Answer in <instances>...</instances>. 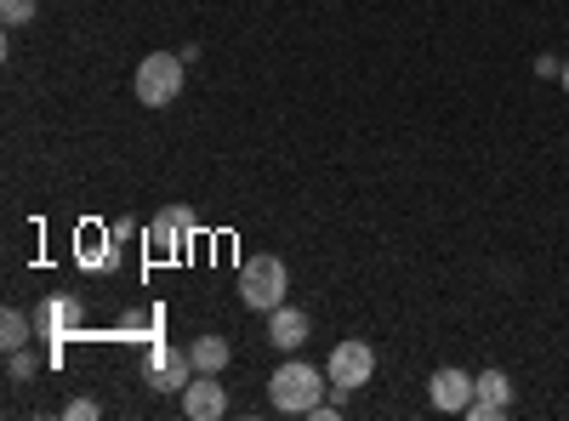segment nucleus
<instances>
[{"label": "nucleus", "mask_w": 569, "mask_h": 421, "mask_svg": "<svg viewBox=\"0 0 569 421\" xmlns=\"http://www.w3.org/2000/svg\"><path fill=\"white\" fill-rule=\"evenodd\" d=\"M34 331H40V337H52V342L80 337V302H74V297H52V302L34 313Z\"/></svg>", "instance_id": "9d476101"}, {"label": "nucleus", "mask_w": 569, "mask_h": 421, "mask_svg": "<svg viewBox=\"0 0 569 421\" xmlns=\"http://www.w3.org/2000/svg\"><path fill=\"white\" fill-rule=\"evenodd\" d=\"M558 86H563V91H569V63H563V74H558Z\"/></svg>", "instance_id": "a211bd4d"}, {"label": "nucleus", "mask_w": 569, "mask_h": 421, "mask_svg": "<svg viewBox=\"0 0 569 421\" xmlns=\"http://www.w3.org/2000/svg\"><path fill=\"white\" fill-rule=\"evenodd\" d=\"M325 388H330L325 370H313V364H302V359H284L273 377H268V404H273L279 415H313V410L325 404Z\"/></svg>", "instance_id": "f257e3e1"}, {"label": "nucleus", "mask_w": 569, "mask_h": 421, "mask_svg": "<svg viewBox=\"0 0 569 421\" xmlns=\"http://www.w3.org/2000/svg\"><path fill=\"white\" fill-rule=\"evenodd\" d=\"M268 342H273L279 353H297V348L308 342V313L291 308V302H279V308L268 313Z\"/></svg>", "instance_id": "9b49d317"}, {"label": "nucleus", "mask_w": 569, "mask_h": 421, "mask_svg": "<svg viewBox=\"0 0 569 421\" xmlns=\"http://www.w3.org/2000/svg\"><path fill=\"white\" fill-rule=\"evenodd\" d=\"M40 331H34V324L18 313V308H7V313H0V348H7V353H18V348H29Z\"/></svg>", "instance_id": "ddd939ff"}, {"label": "nucleus", "mask_w": 569, "mask_h": 421, "mask_svg": "<svg viewBox=\"0 0 569 421\" xmlns=\"http://www.w3.org/2000/svg\"><path fill=\"white\" fill-rule=\"evenodd\" d=\"M200 233V222H194V211L188 206H171V211H160L154 222H149V251L166 262V257H182V245Z\"/></svg>", "instance_id": "423d86ee"}, {"label": "nucleus", "mask_w": 569, "mask_h": 421, "mask_svg": "<svg viewBox=\"0 0 569 421\" xmlns=\"http://www.w3.org/2000/svg\"><path fill=\"white\" fill-rule=\"evenodd\" d=\"M427 399H433V410H445V415H467L472 377H467V370H456V364H445V370H433V382H427Z\"/></svg>", "instance_id": "6e6552de"}, {"label": "nucleus", "mask_w": 569, "mask_h": 421, "mask_svg": "<svg viewBox=\"0 0 569 421\" xmlns=\"http://www.w3.org/2000/svg\"><path fill=\"white\" fill-rule=\"evenodd\" d=\"M182 58H171V52H149L137 63V80H131V91H137V103L142 109H171L177 98H182Z\"/></svg>", "instance_id": "f03ea898"}, {"label": "nucleus", "mask_w": 569, "mask_h": 421, "mask_svg": "<svg viewBox=\"0 0 569 421\" xmlns=\"http://www.w3.org/2000/svg\"><path fill=\"white\" fill-rule=\"evenodd\" d=\"M188 359H194V370H211V377H222L228 359H233V342L228 337H194V348H188Z\"/></svg>", "instance_id": "f8f14e48"}, {"label": "nucleus", "mask_w": 569, "mask_h": 421, "mask_svg": "<svg viewBox=\"0 0 569 421\" xmlns=\"http://www.w3.org/2000/svg\"><path fill=\"white\" fill-rule=\"evenodd\" d=\"M512 410V382H507V370H485V377H472V404L467 415L472 421H496Z\"/></svg>", "instance_id": "0eeeda50"}, {"label": "nucleus", "mask_w": 569, "mask_h": 421, "mask_svg": "<svg viewBox=\"0 0 569 421\" xmlns=\"http://www.w3.org/2000/svg\"><path fill=\"white\" fill-rule=\"evenodd\" d=\"M325 377H330V393H337V399L359 393V388L376 377V353H370V342H359V337L337 342V348H330V359H325Z\"/></svg>", "instance_id": "20e7f679"}, {"label": "nucleus", "mask_w": 569, "mask_h": 421, "mask_svg": "<svg viewBox=\"0 0 569 421\" xmlns=\"http://www.w3.org/2000/svg\"><path fill=\"white\" fill-rule=\"evenodd\" d=\"M69 415H74V421H91V415H98V399H74Z\"/></svg>", "instance_id": "f3484780"}, {"label": "nucleus", "mask_w": 569, "mask_h": 421, "mask_svg": "<svg viewBox=\"0 0 569 421\" xmlns=\"http://www.w3.org/2000/svg\"><path fill=\"white\" fill-rule=\"evenodd\" d=\"M536 74H541V80H558V74H563V58H536Z\"/></svg>", "instance_id": "dca6fc26"}, {"label": "nucleus", "mask_w": 569, "mask_h": 421, "mask_svg": "<svg viewBox=\"0 0 569 421\" xmlns=\"http://www.w3.org/2000/svg\"><path fill=\"white\" fill-rule=\"evenodd\" d=\"M142 370H149V388H160V393H182L188 382L200 377L194 359H188L182 348H171L166 337H160V342H149V353H142Z\"/></svg>", "instance_id": "39448f33"}, {"label": "nucleus", "mask_w": 569, "mask_h": 421, "mask_svg": "<svg viewBox=\"0 0 569 421\" xmlns=\"http://www.w3.org/2000/svg\"><path fill=\"white\" fill-rule=\"evenodd\" d=\"M34 12H40L34 0H0V18H7L12 29H18V23H34Z\"/></svg>", "instance_id": "2eb2a0df"}, {"label": "nucleus", "mask_w": 569, "mask_h": 421, "mask_svg": "<svg viewBox=\"0 0 569 421\" xmlns=\"http://www.w3.org/2000/svg\"><path fill=\"white\" fill-rule=\"evenodd\" d=\"M34 370H40V364H34V353H29V348L7 353V377H12V382H34Z\"/></svg>", "instance_id": "4468645a"}, {"label": "nucleus", "mask_w": 569, "mask_h": 421, "mask_svg": "<svg viewBox=\"0 0 569 421\" xmlns=\"http://www.w3.org/2000/svg\"><path fill=\"white\" fill-rule=\"evenodd\" d=\"M284 285H291V273H284L279 257H246V268H240V302L251 313H273L284 302Z\"/></svg>", "instance_id": "7ed1b4c3"}, {"label": "nucleus", "mask_w": 569, "mask_h": 421, "mask_svg": "<svg viewBox=\"0 0 569 421\" xmlns=\"http://www.w3.org/2000/svg\"><path fill=\"white\" fill-rule=\"evenodd\" d=\"M222 410H228V393H222V382L211 377V370H200V377L182 388V415H188V421H217Z\"/></svg>", "instance_id": "1a4fd4ad"}]
</instances>
